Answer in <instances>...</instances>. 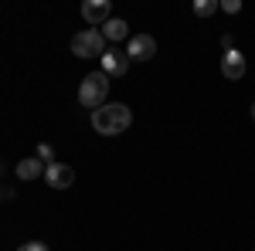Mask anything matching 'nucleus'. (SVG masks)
<instances>
[{
	"instance_id": "nucleus-17",
	"label": "nucleus",
	"mask_w": 255,
	"mask_h": 251,
	"mask_svg": "<svg viewBox=\"0 0 255 251\" xmlns=\"http://www.w3.org/2000/svg\"><path fill=\"white\" fill-rule=\"evenodd\" d=\"M252 251H255V248H252Z\"/></svg>"
},
{
	"instance_id": "nucleus-13",
	"label": "nucleus",
	"mask_w": 255,
	"mask_h": 251,
	"mask_svg": "<svg viewBox=\"0 0 255 251\" xmlns=\"http://www.w3.org/2000/svg\"><path fill=\"white\" fill-rule=\"evenodd\" d=\"M218 7H221L225 14H238V10H242V3H238V0H218Z\"/></svg>"
},
{
	"instance_id": "nucleus-6",
	"label": "nucleus",
	"mask_w": 255,
	"mask_h": 251,
	"mask_svg": "<svg viewBox=\"0 0 255 251\" xmlns=\"http://www.w3.org/2000/svg\"><path fill=\"white\" fill-rule=\"evenodd\" d=\"M126 55H129V61H150L157 55V41L150 34H133L126 44Z\"/></svg>"
},
{
	"instance_id": "nucleus-5",
	"label": "nucleus",
	"mask_w": 255,
	"mask_h": 251,
	"mask_svg": "<svg viewBox=\"0 0 255 251\" xmlns=\"http://www.w3.org/2000/svg\"><path fill=\"white\" fill-rule=\"evenodd\" d=\"M44 183H48L51 190H68V187L75 183V170H72L68 163H51V167L44 170Z\"/></svg>"
},
{
	"instance_id": "nucleus-10",
	"label": "nucleus",
	"mask_w": 255,
	"mask_h": 251,
	"mask_svg": "<svg viewBox=\"0 0 255 251\" xmlns=\"http://www.w3.org/2000/svg\"><path fill=\"white\" fill-rule=\"evenodd\" d=\"M44 170H48V167L41 163L38 156H27V160L17 163V176L20 180H38V176H44Z\"/></svg>"
},
{
	"instance_id": "nucleus-12",
	"label": "nucleus",
	"mask_w": 255,
	"mask_h": 251,
	"mask_svg": "<svg viewBox=\"0 0 255 251\" xmlns=\"http://www.w3.org/2000/svg\"><path fill=\"white\" fill-rule=\"evenodd\" d=\"M38 160L44 163V167H51V163H58V160H55V150H51L48 143H41V146H38Z\"/></svg>"
},
{
	"instance_id": "nucleus-3",
	"label": "nucleus",
	"mask_w": 255,
	"mask_h": 251,
	"mask_svg": "<svg viewBox=\"0 0 255 251\" xmlns=\"http://www.w3.org/2000/svg\"><path fill=\"white\" fill-rule=\"evenodd\" d=\"M72 55H75V58H102V55H106V38H102V31H96V27L79 31V34L72 38Z\"/></svg>"
},
{
	"instance_id": "nucleus-16",
	"label": "nucleus",
	"mask_w": 255,
	"mask_h": 251,
	"mask_svg": "<svg viewBox=\"0 0 255 251\" xmlns=\"http://www.w3.org/2000/svg\"><path fill=\"white\" fill-rule=\"evenodd\" d=\"M0 170H3V167H0Z\"/></svg>"
},
{
	"instance_id": "nucleus-2",
	"label": "nucleus",
	"mask_w": 255,
	"mask_h": 251,
	"mask_svg": "<svg viewBox=\"0 0 255 251\" xmlns=\"http://www.w3.org/2000/svg\"><path fill=\"white\" fill-rule=\"evenodd\" d=\"M109 75L106 72H92V75H85L82 78V85H79V102L85 105V109H102L106 105V98H109Z\"/></svg>"
},
{
	"instance_id": "nucleus-14",
	"label": "nucleus",
	"mask_w": 255,
	"mask_h": 251,
	"mask_svg": "<svg viewBox=\"0 0 255 251\" xmlns=\"http://www.w3.org/2000/svg\"><path fill=\"white\" fill-rule=\"evenodd\" d=\"M17 251H51V248H48L44 241H27V245H20Z\"/></svg>"
},
{
	"instance_id": "nucleus-15",
	"label": "nucleus",
	"mask_w": 255,
	"mask_h": 251,
	"mask_svg": "<svg viewBox=\"0 0 255 251\" xmlns=\"http://www.w3.org/2000/svg\"><path fill=\"white\" fill-rule=\"evenodd\" d=\"M252 119H255V102H252Z\"/></svg>"
},
{
	"instance_id": "nucleus-9",
	"label": "nucleus",
	"mask_w": 255,
	"mask_h": 251,
	"mask_svg": "<svg viewBox=\"0 0 255 251\" xmlns=\"http://www.w3.org/2000/svg\"><path fill=\"white\" fill-rule=\"evenodd\" d=\"M102 38L106 41H129V24L123 17H113V20H106V27H102Z\"/></svg>"
},
{
	"instance_id": "nucleus-11",
	"label": "nucleus",
	"mask_w": 255,
	"mask_h": 251,
	"mask_svg": "<svg viewBox=\"0 0 255 251\" xmlns=\"http://www.w3.org/2000/svg\"><path fill=\"white\" fill-rule=\"evenodd\" d=\"M215 10H221L218 0H194V14H197V17H211Z\"/></svg>"
},
{
	"instance_id": "nucleus-7",
	"label": "nucleus",
	"mask_w": 255,
	"mask_h": 251,
	"mask_svg": "<svg viewBox=\"0 0 255 251\" xmlns=\"http://www.w3.org/2000/svg\"><path fill=\"white\" fill-rule=\"evenodd\" d=\"M82 17L89 20L92 27L96 24H106V20H113V3L109 0H85L82 3Z\"/></svg>"
},
{
	"instance_id": "nucleus-4",
	"label": "nucleus",
	"mask_w": 255,
	"mask_h": 251,
	"mask_svg": "<svg viewBox=\"0 0 255 251\" xmlns=\"http://www.w3.org/2000/svg\"><path fill=\"white\" fill-rule=\"evenodd\" d=\"M245 72H249V61H245V55H242L238 48H232V51H225V55H221V75L228 78V82L245 78Z\"/></svg>"
},
{
	"instance_id": "nucleus-1",
	"label": "nucleus",
	"mask_w": 255,
	"mask_h": 251,
	"mask_svg": "<svg viewBox=\"0 0 255 251\" xmlns=\"http://www.w3.org/2000/svg\"><path fill=\"white\" fill-rule=\"evenodd\" d=\"M129 122H133V112H129V105H123V102H109V105H102L92 112V129L99 136H119L129 129Z\"/></svg>"
},
{
	"instance_id": "nucleus-8",
	"label": "nucleus",
	"mask_w": 255,
	"mask_h": 251,
	"mask_svg": "<svg viewBox=\"0 0 255 251\" xmlns=\"http://www.w3.org/2000/svg\"><path fill=\"white\" fill-rule=\"evenodd\" d=\"M99 61H102V72H106V75H126V72H129V65H133L129 55H126V51H119V48L106 51Z\"/></svg>"
}]
</instances>
